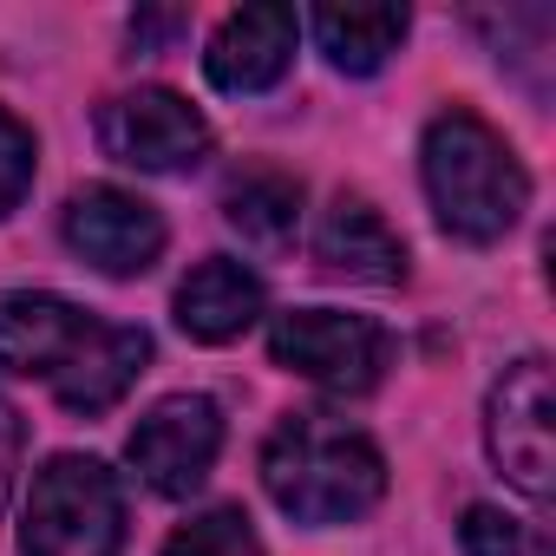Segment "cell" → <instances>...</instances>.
Masks as SVG:
<instances>
[{"label": "cell", "instance_id": "1", "mask_svg": "<svg viewBox=\"0 0 556 556\" xmlns=\"http://www.w3.org/2000/svg\"><path fill=\"white\" fill-rule=\"evenodd\" d=\"M0 367L47 380L66 413H105L151 367V334L125 321H99L66 295H8L0 302Z\"/></svg>", "mask_w": 556, "mask_h": 556}, {"label": "cell", "instance_id": "2", "mask_svg": "<svg viewBox=\"0 0 556 556\" xmlns=\"http://www.w3.org/2000/svg\"><path fill=\"white\" fill-rule=\"evenodd\" d=\"M262 484L275 510L295 523H354L380 504L387 491V458L367 432L321 419V413H289L262 445Z\"/></svg>", "mask_w": 556, "mask_h": 556}, {"label": "cell", "instance_id": "3", "mask_svg": "<svg viewBox=\"0 0 556 556\" xmlns=\"http://www.w3.org/2000/svg\"><path fill=\"white\" fill-rule=\"evenodd\" d=\"M419 177H426L432 216L458 242H497L523 216V203H530V177H523L517 151L471 105H452V112H439L426 125Z\"/></svg>", "mask_w": 556, "mask_h": 556}, {"label": "cell", "instance_id": "4", "mask_svg": "<svg viewBox=\"0 0 556 556\" xmlns=\"http://www.w3.org/2000/svg\"><path fill=\"white\" fill-rule=\"evenodd\" d=\"M118 543H125L118 478L86 452H60L34 478L21 517V556H118Z\"/></svg>", "mask_w": 556, "mask_h": 556}, {"label": "cell", "instance_id": "5", "mask_svg": "<svg viewBox=\"0 0 556 556\" xmlns=\"http://www.w3.org/2000/svg\"><path fill=\"white\" fill-rule=\"evenodd\" d=\"M268 354L282 361L289 374L315 380L321 393H341V400H361L380 387L387 361H393V341L380 321L367 315H341V308H289L275 315L268 328Z\"/></svg>", "mask_w": 556, "mask_h": 556}, {"label": "cell", "instance_id": "6", "mask_svg": "<svg viewBox=\"0 0 556 556\" xmlns=\"http://www.w3.org/2000/svg\"><path fill=\"white\" fill-rule=\"evenodd\" d=\"M556 393H549V361L523 354L517 367H504V380L484 400V445L491 465L530 497L543 504L556 491Z\"/></svg>", "mask_w": 556, "mask_h": 556}, {"label": "cell", "instance_id": "7", "mask_svg": "<svg viewBox=\"0 0 556 556\" xmlns=\"http://www.w3.org/2000/svg\"><path fill=\"white\" fill-rule=\"evenodd\" d=\"M99 144H105V157H118L131 170L177 177L210 157V118L170 86H138V92H118L99 105Z\"/></svg>", "mask_w": 556, "mask_h": 556}, {"label": "cell", "instance_id": "8", "mask_svg": "<svg viewBox=\"0 0 556 556\" xmlns=\"http://www.w3.org/2000/svg\"><path fill=\"white\" fill-rule=\"evenodd\" d=\"M60 236L79 262H92L112 282H131V275L157 268L164 255V216L138 197V190H118V184H86L66 197L60 210Z\"/></svg>", "mask_w": 556, "mask_h": 556}, {"label": "cell", "instance_id": "9", "mask_svg": "<svg viewBox=\"0 0 556 556\" xmlns=\"http://www.w3.org/2000/svg\"><path fill=\"white\" fill-rule=\"evenodd\" d=\"M216 452H223V413H216L210 393H170V400H157L131 426V439H125L131 471L157 497H190L210 478Z\"/></svg>", "mask_w": 556, "mask_h": 556}, {"label": "cell", "instance_id": "10", "mask_svg": "<svg viewBox=\"0 0 556 556\" xmlns=\"http://www.w3.org/2000/svg\"><path fill=\"white\" fill-rule=\"evenodd\" d=\"M295 40H302L295 8H242V14H229V21L210 34L203 73H210V86H216V92H236V99L268 92L275 79L289 73Z\"/></svg>", "mask_w": 556, "mask_h": 556}, {"label": "cell", "instance_id": "11", "mask_svg": "<svg viewBox=\"0 0 556 556\" xmlns=\"http://www.w3.org/2000/svg\"><path fill=\"white\" fill-rule=\"evenodd\" d=\"M315 262L348 282H374V289H400L406 282V242L400 229L354 190H341L321 223H315Z\"/></svg>", "mask_w": 556, "mask_h": 556}, {"label": "cell", "instance_id": "12", "mask_svg": "<svg viewBox=\"0 0 556 556\" xmlns=\"http://www.w3.org/2000/svg\"><path fill=\"white\" fill-rule=\"evenodd\" d=\"M255 315H262V282L242 262H229V255L197 262L177 282V328L190 341H203V348L236 341L242 328H255Z\"/></svg>", "mask_w": 556, "mask_h": 556}, {"label": "cell", "instance_id": "13", "mask_svg": "<svg viewBox=\"0 0 556 556\" xmlns=\"http://www.w3.org/2000/svg\"><path fill=\"white\" fill-rule=\"evenodd\" d=\"M223 223L262 249V255H282L295 242V223H302V184L289 170H242L229 190H223Z\"/></svg>", "mask_w": 556, "mask_h": 556}, {"label": "cell", "instance_id": "14", "mask_svg": "<svg viewBox=\"0 0 556 556\" xmlns=\"http://www.w3.org/2000/svg\"><path fill=\"white\" fill-rule=\"evenodd\" d=\"M406 27H413L406 8H321L315 14V40H321L328 66L334 73H354V79L380 73L400 53Z\"/></svg>", "mask_w": 556, "mask_h": 556}, {"label": "cell", "instance_id": "15", "mask_svg": "<svg viewBox=\"0 0 556 556\" xmlns=\"http://www.w3.org/2000/svg\"><path fill=\"white\" fill-rule=\"evenodd\" d=\"M164 556H262V536H255V523L236 504H216V510L177 523Z\"/></svg>", "mask_w": 556, "mask_h": 556}, {"label": "cell", "instance_id": "16", "mask_svg": "<svg viewBox=\"0 0 556 556\" xmlns=\"http://www.w3.org/2000/svg\"><path fill=\"white\" fill-rule=\"evenodd\" d=\"M458 543H465V556H543V543L530 536V523H517V517H504L491 504H471L465 510Z\"/></svg>", "mask_w": 556, "mask_h": 556}, {"label": "cell", "instance_id": "17", "mask_svg": "<svg viewBox=\"0 0 556 556\" xmlns=\"http://www.w3.org/2000/svg\"><path fill=\"white\" fill-rule=\"evenodd\" d=\"M34 131L0 105V216H14L21 210V197L34 190Z\"/></svg>", "mask_w": 556, "mask_h": 556}, {"label": "cell", "instance_id": "18", "mask_svg": "<svg viewBox=\"0 0 556 556\" xmlns=\"http://www.w3.org/2000/svg\"><path fill=\"white\" fill-rule=\"evenodd\" d=\"M21 458H27V426H21V413L0 400V504L14 497V484H21Z\"/></svg>", "mask_w": 556, "mask_h": 556}]
</instances>
